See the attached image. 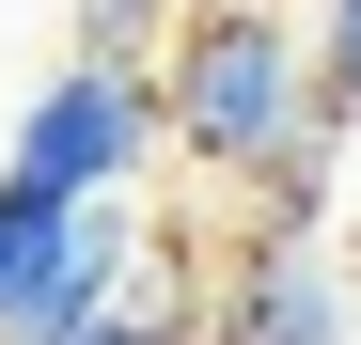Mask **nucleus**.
I'll return each mask as SVG.
<instances>
[{"mask_svg":"<svg viewBox=\"0 0 361 345\" xmlns=\"http://www.w3.org/2000/svg\"><path fill=\"white\" fill-rule=\"evenodd\" d=\"M189 345H220V330H189Z\"/></svg>","mask_w":361,"mask_h":345,"instance_id":"nucleus-10","label":"nucleus"},{"mask_svg":"<svg viewBox=\"0 0 361 345\" xmlns=\"http://www.w3.org/2000/svg\"><path fill=\"white\" fill-rule=\"evenodd\" d=\"M63 236H79V204H63V189H32V172H0V314L63 267Z\"/></svg>","mask_w":361,"mask_h":345,"instance_id":"nucleus-6","label":"nucleus"},{"mask_svg":"<svg viewBox=\"0 0 361 345\" xmlns=\"http://www.w3.org/2000/svg\"><path fill=\"white\" fill-rule=\"evenodd\" d=\"M314 126L361 142V0H314Z\"/></svg>","mask_w":361,"mask_h":345,"instance_id":"nucleus-7","label":"nucleus"},{"mask_svg":"<svg viewBox=\"0 0 361 345\" xmlns=\"http://www.w3.org/2000/svg\"><path fill=\"white\" fill-rule=\"evenodd\" d=\"M235 189H252V251H314V236H330V189H345V142L298 126L267 172H235Z\"/></svg>","mask_w":361,"mask_h":345,"instance_id":"nucleus-5","label":"nucleus"},{"mask_svg":"<svg viewBox=\"0 0 361 345\" xmlns=\"http://www.w3.org/2000/svg\"><path fill=\"white\" fill-rule=\"evenodd\" d=\"M173 16H189V0H79V47H94V63H157Z\"/></svg>","mask_w":361,"mask_h":345,"instance_id":"nucleus-8","label":"nucleus"},{"mask_svg":"<svg viewBox=\"0 0 361 345\" xmlns=\"http://www.w3.org/2000/svg\"><path fill=\"white\" fill-rule=\"evenodd\" d=\"M94 345H189V314H142V299H126V314H110Z\"/></svg>","mask_w":361,"mask_h":345,"instance_id":"nucleus-9","label":"nucleus"},{"mask_svg":"<svg viewBox=\"0 0 361 345\" xmlns=\"http://www.w3.org/2000/svg\"><path fill=\"white\" fill-rule=\"evenodd\" d=\"M157 142H173L157 63H94V47H79V63L16 110V157H0V172H32V189H63V204H126V172Z\"/></svg>","mask_w":361,"mask_h":345,"instance_id":"nucleus-2","label":"nucleus"},{"mask_svg":"<svg viewBox=\"0 0 361 345\" xmlns=\"http://www.w3.org/2000/svg\"><path fill=\"white\" fill-rule=\"evenodd\" d=\"M220 345H361V267L314 236V251H252L220 282V314H204Z\"/></svg>","mask_w":361,"mask_h":345,"instance_id":"nucleus-3","label":"nucleus"},{"mask_svg":"<svg viewBox=\"0 0 361 345\" xmlns=\"http://www.w3.org/2000/svg\"><path fill=\"white\" fill-rule=\"evenodd\" d=\"M157 110H173V157L267 172L314 126V32H298L283 0H189L173 47H157Z\"/></svg>","mask_w":361,"mask_h":345,"instance_id":"nucleus-1","label":"nucleus"},{"mask_svg":"<svg viewBox=\"0 0 361 345\" xmlns=\"http://www.w3.org/2000/svg\"><path fill=\"white\" fill-rule=\"evenodd\" d=\"M142 299V236H126V204H79V236H63V267L32 282L16 314H0V345H94L110 314Z\"/></svg>","mask_w":361,"mask_h":345,"instance_id":"nucleus-4","label":"nucleus"}]
</instances>
